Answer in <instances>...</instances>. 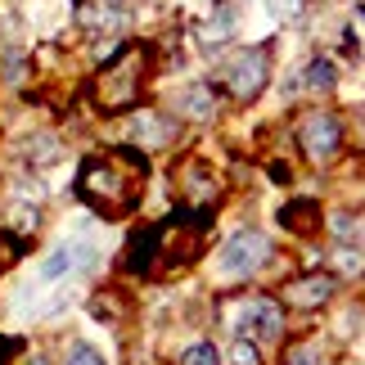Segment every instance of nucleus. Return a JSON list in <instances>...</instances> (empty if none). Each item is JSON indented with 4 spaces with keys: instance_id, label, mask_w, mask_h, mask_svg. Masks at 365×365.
Listing matches in <instances>:
<instances>
[{
    "instance_id": "nucleus-1",
    "label": "nucleus",
    "mask_w": 365,
    "mask_h": 365,
    "mask_svg": "<svg viewBox=\"0 0 365 365\" xmlns=\"http://www.w3.org/2000/svg\"><path fill=\"white\" fill-rule=\"evenodd\" d=\"M145 176H149V167L135 149L91 153L77 172V194L100 217H126L140 203V194H145Z\"/></svg>"
},
{
    "instance_id": "nucleus-2",
    "label": "nucleus",
    "mask_w": 365,
    "mask_h": 365,
    "mask_svg": "<svg viewBox=\"0 0 365 365\" xmlns=\"http://www.w3.org/2000/svg\"><path fill=\"white\" fill-rule=\"evenodd\" d=\"M149 63H153V50L131 41V46H122L113 59L100 68V77H95L91 86V100L104 108V113H118V108H131L140 100V91H145V77H149Z\"/></svg>"
},
{
    "instance_id": "nucleus-3",
    "label": "nucleus",
    "mask_w": 365,
    "mask_h": 365,
    "mask_svg": "<svg viewBox=\"0 0 365 365\" xmlns=\"http://www.w3.org/2000/svg\"><path fill=\"white\" fill-rule=\"evenodd\" d=\"M271 262V240H266L262 230H240V235H230L226 244H221V275L226 279H248V275H257L262 266Z\"/></svg>"
},
{
    "instance_id": "nucleus-4",
    "label": "nucleus",
    "mask_w": 365,
    "mask_h": 365,
    "mask_svg": "<svg viewBox=\"0 0 365 365\" xmlns=\"http://www.w3.org/2000/svg\"><path fill=\"white\" fill-rule=\"evenodd\" d=\"M271 81V46H252V50H240L235 59L226 63V86L240 104H252L257 95L266 91Z\"/></svg>"
},
{
    "instance_id": "nucleus-5",
    "label": "nucleus",
    "mask_w": 365,
    "mask_h": 365,
    "mask_svg": "<svg viewBox=\"0 0 365 365\" xmlns=\"http://www.w3.org/2000/svg\"><path fill=\"white\" fill-rule=\"evenodd\" d=\"M230 325H235V339H248V343H279L284 339V312H279L275 298H244Z\"/></svg>"
},
{
    "instance_id": "nucleus-6",
    "label": "nucleus",
    "mask_w": 365,
    "mask_h": 365,
    "mask_svg": "<svg viewBox=\"0 0 365 365\" xmlns=\"http://www.w3.org/2000/svg\"><path fill=\"white\" fill-rule=\"evenodd\" d=\"M298 145L312 163H334L343 149V126L334 113H307L298 122Z\"/></svg>"
},
{
    "instance_id": "nucleus-7",
    "label": "nucleus",
    "mask_w": 365,
    "mask_h": 365,
    "mask_svg": "<svg viewBox=\"0 0 365 365\" xmlns=\"http://www.w3.org/2000/svg\"><path fill=\"white\" fill-rule=\"evenodd\" d=\"M289 307H298V312H316V307H325L334 298V275H298V279H289L284 293H279Z\"/></svg>"
},
{
    "instance_id": "nucleus-8",
    "label": "nucleus",
    "mask_w": 365,
    "mask_h": 365,
    "mask_svg": "<svg viewBox=\"0 0 365 365\" xmlns=\"http://www.w3.org/2000/svg\"><path fill=\"white\" fill-rule=\"evenodd\" d=\"M91 262V244H59L50 252L46 262H41V284H59V279H68L77 271V266H86Z\"/></svg>"
},
{
    "instance_id": "nucleus-9",
    "label": "nucleus",
    "mask_w": 365,
    "mask_h": 365,
    "mask_svg": "<svg viewBox=\"0 0 365 365\" xmlns=\"http://www.w3.org/2000/svg\"><path fill=\"white\" fill-rule=\"evenodd\" d=\"M131 140H135V145H145V149H163V145H172V140H176V122L163 118V113H140L131 122Z\"/></svg>"
},
{
    "instance_id": "nucleus-10",
    "label": "nucleus",
    "mask_w": 365,
    "mask_h": 365,
    "mask_svg": "<svg viewBox=\"0 0 365 365\" xmlns=\"http://www.w3.org/2000/svg\"><path fill=\"white\" fill-rule=\"evenodd\" d=\"M153 262H158V230H153V226H149V230H135L131 248H126V271L149 275Z\"/></svg>"
},
{
    "instance_id": "nucleus-11",
    "label": "nucleus",
    "mask_w": 365,
    "mask_h": 365,
    "mask_svg": "<svg viewBox=\"0 0 365 365\" xmlns=\"http://www.w3.org/2000/svg\"><path fill=\"white\" fill-rule=\"evenodd\" d=\"M176 108L185 118H194V122H212L217 118V95H212V86H185L180 91V100H176Z\"/></svg>"
},
{
    "instance_id": "nucleus-12",
    "label": "nucleus",
    "mask_w": 365,
    "mask_h": 365,
    "mask_svg": "<svg viewBox=\"0 0 365 365\" xmlns=\"http://www.w3.org/2000/svg\"><path fill=\"white\" fill-rule=\"evenodd\" d=\"M279 226L293 230V235H316V226H320V207H316L312 199H293V203L279 207Z\"/></svg>"
},
{
    "instance_id": "nucleus-13",
    "label": "nucleus",
    "mask_w": 365,
    "mask_h": 365,
    "mask_svg": "<svg viewBox=\"0 0 365 365\" xmlns=\"http://www.w3.org/2000/svg\"><path fill=\"white\" fill-rule=\"evenodd\" d=\"M235 32H240V9H235V5H221L212 19L199 27V41H203V46H226Z\"/></svg>"
},
{
    "instance_id": "nucleus-14",
    "label": "nucleus",
    "mask_w": 365,
    "mask_h": 365,
    "mask_svg": "<svg viewBox=\"0 0 365 365\" xmlns=\"http://www.w3.org/2000/svg\"><path fill=\"white\" fill-rule=\"evenodd\" d=\"M77 23L86 32H108V27L122 23V14L113 5H104V0H77Z\"/></svg>"
},
{
    "instance_id": "nucleus-15",
    "label": "nucleus",
    "mask_w": 365,
    "mask_h": 365,
    "mask_svg": "<svg viewBox=\"0 0 365 365\" xmlns=\"http://www.w3.org/2000/svg\"><path fill=\"white\" fill-rule=\"evenodd\" d=\"M302 86L307 91H334V86H339V73H334L329 59H312L302 68Z\"/></svg>"
},
{
    "instance_id": "nucleus-16",
    "label": "nucleus",
    "mask_w": 365,
    "mask_h": 365,
    "mask_svg": "<svg viewBox=\"0 0 365 365\" xmlns=\"http://www.w3.org/2000/svg\"><path fill=\"white\" fill-rule=\"evenodd\" d=\"M180 365H221V356H217V347L212 343H190L185 352H180Z\"/></svg>"
},
{
    "instance_id": "nucleus-17",
    "label": "nucleus",
    "mask_w": 365,
    "mask_h": 365,
    "mask_svg": "<svg viewBox=\"0 0 365 365\" xmlns=\"http://www.w3.org/2000/svg\"><path fill=\"white\" fill-rule=\"evenodd\" d=\"M91 312L100 316V320H118V316H122V298L104 289V293H95V298H91Z\"/></svg>"
},
{
    "instance_id": "nucleus-18",
    "label": "nucleus",
    "mask_w": 365,
    "mask_h": 365,
    "mask_svg": "<svg viewBox=\"0 0 365 365\" xmlns=\"http://www.w3.org/2000/svg\"><path fill=\"white\" fill-rule=\"evenodd\" d=\"M19 257H23V240H19V235H9V230H0V271H9Z\"/></svg>"
},
{
    "instance_id": "nucleus-19",
    "label": "nucleus",
    "mask_w": 365,
    "mask_h": 365,
    "mask_svg": "<svg viewBox=\"0 0 365 365\" xmlns=\"http://www.w3.org/2000/svg\"><path fill=\"white\" fill-rule=\"evenodd\" d=\"M27 153H32V163H54V158H59V140H54V135H36L32 145H27Z\"/></svg>"
},
{
    "instance_id": "nucleus-20",
    "label": "nucleus",
    "mask_w": 365,
    "mask_h": 365,
    "mask_svg": "<svg viewBox=\"0 0 365 365\" xmlns=\"http://www.w3.org/2000/svg\"><path fill=\"white\" fill-rule=\"evenodd\" d=\"M230 365H262V356H257V343H248V339H235V343H230Z\"/></svg>"
},
{
    "instance_id": "nucleus-21",
    "label": "nucleus",
    "mask_w": 365,
    "mask_h": 365,
    "mask_svg": "<svg viewBox=\"0 0 365 365\" xmlns=\"http://www.w3.org/2000/svg\"><path fill=\"white\" fill-rule=\"evenodd\" d=\"M266 5H271V14H275V19H284V23L302 19V0H266Z\"/></svg>"
},
{
    "instance_id": "nucleus-22",
    "label": "nucleus",
    "mask_w": 365,
    "mask_h": 365,
    "mask_svg": "<svg viewBox=\"0 0 365 365\" xmlns=\"http://www.w3.org/2000/svg\"><path fill=\"white\" fill-rule=\"evenodd\" d=\"M63 365H104V356L95 352V347H86V343H77L73 352H68V361Z\"/></svg>"
},
{
    "instance_id": "nucleus-23",
    "label": "nucleus",
    "mask_w": 365,
    "mask_h": 365,
    "mask_svg": "<svg viewBox=\"0 0 365 365\" xmlns=\"http://www.w3.org/2000/svg\"><path fill=\"white\" fill-rule=\"evenodd\" d=\"M334 266H343V271H361V257H356V252H334Z\"/></svg>"
},
{
    "instance_id": "nucleus-24",
    "label": "nucleus",
    "mask_w": 365,
    "mask_h": 365,
    "mask_svg": "<svg viewBox=\"0 0 365 365\" xmlns=\"http://www.w3.org/2000/svg\"><path fill=\"white\" fill-rule=\"evenodd\" d=\"M289 365H316V352H312V347H293Z\"/></svg>"
},
{
    "instance_id": "nucleus-25",
    "label": "nucleus",
    "mask_w": 365,
    "mask_h": 365,
    "mask_svg": "<svg viewBox=\"0 0 365 365\" xmlns=\"http://www.w3.org/2000/svg\"><path fill=\"white\" fill-rule=\"evenodd\" d=\"M104 5H113V9H118V5H126V0H104Z\"/></svg>"
},
{
    "instance_id": "nucleus-26",
    "label": "nucleus",
    "mask_w": 365,
    "mask_h": 365,
    "mask_svg": "<svg viewBox=\"0 0 365 365\" xmlns=\"http://www.w3.org/2000/svg\"><path fill=\"white\" fill-rule=\"evenodd\" d=\"M32 365H46V361H32Z\"/></svg>"
}]
</instances>
